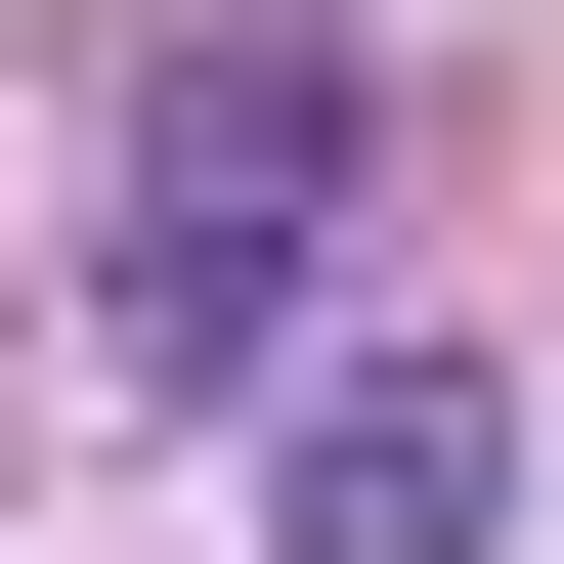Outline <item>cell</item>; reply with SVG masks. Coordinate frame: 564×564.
Masks as SVG:
<instances>
[{"label": "cell", "mask_w": 564, "mask_h": 564, "mask_svg": "<svg viewBox=\"0 0 564 564\" xmlns=\"http://www.w3.org/2000/svg\"><path fill=\"white\" fill-rule=\"evenodd\" d=\"M304 174H348V87H174V217H131V348H304Z\"/></svg>", "instance_id": "obj_1"}, {"label": "cell", "mask_w": 564, "mask_h": 564, "mask_svg": "<svg viewBox=\"0 0 564 564\" xmlns=\"http://www.w3.org/2000/svg\"><path fill=\"white\" fill-rule=\"evenodd\" d=\"M261 521H304V564H478V521H521V391H434V348H348Z\"/></svg>", "instance_id": "obj_2"}]
</instances>
